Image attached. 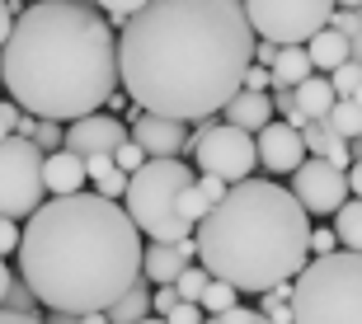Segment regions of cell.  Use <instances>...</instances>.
Here are the masks:
<instances>
[{
  "mask_svg": "<svg viewBox=\"0 0 362 324\" xmlns=\"http://www.w3.org/2000/svg\"><path fill=\"white\" fill-rule=\"evenodd\" d=\"M38 127H42V118L24 113V118H19V127H14V136H24V141H33V136H38Z\"/></svg>",
  "mask_w": 362,
  "mask_h": 324,
  "instance_id": "cell-39",
  "label": "cell"
},
{
  "mask_svg": "<svg viewBox=\"0 0 362 324\" xmlns=\"http://www.w3.org/2000/svg\"><path fill=\"white\" fill-rule=\"evenodd\" d=\"M42 164H47V155H42L33 141H24V136L0 141V216L28 221V216L47 203Z\"/></svg>",
  "mask_w": 362,
  "mask_h": 324,
  "instance_id": "cell-8",
  "label": "cell"
},
{
  "mask_svg": "<svg viewBox=\"0 0 362 324\" xmlns=\"http://www.w3.org/2000/svg\"><path fill=\"white\" fill-rule=\"evenodd\" d=\"M334 235H339V249H353V254H362V198H349V203L339 207Z\"/></svg>",
  "mask_w": 362,
  "mask_h": 324,
  "instance_id": "cell-20",
  "label": "cell"
},
{
  "mask_svg": "<svg viewBox=\"0 0 362 324\" xmlns=\"http://www.w3.org/2000/svg\"><path fill=\"white\" fill-rule=\"evenodd\" d=\"M132 141L146 150L151 160H179L193 136H188V122H175V118H156V113H136L132 118Z\"/></svg>",
  "mask_w": 362,
  "mask_h": 324,
  "instance_id": "cell-12",
  "label": "cell"
},
{
  "mask_svg": "<svg viewBox=\"0 0 362 324\" xmlns=\"http://www.w3.org/2000/svg\"><path fill=\"white\" fill-rule=\"evenodd\" d=\"M127 141V122L113 118V113H90L81 122H66V150L71 155H118V146Z\"/></svg>",
  "mask_w": 362,
  "mask_h": 324,
  "instance_id": "cell-11",
  "label": "cell"
},
{
  "mask_svg": "<svg viewBox=\"0 0 362 324\" xmlns=\"http://www.w3.org/2000/svg\"><path fill=\"white\" fill-rule=\"evenodd\" d=\"M175 306H179V292H175V287H156V292H151V311L160 315V320L175 311Z\"/></svg>",
  "mask_w": 362,
  "mask_h": 324,
  "instance_id": "cell-34",
  "label": "cell"
},
{
  "mask_svg": "<svg viewBox=\"0 0 362 324\" xmlns=\"http://www.w3.org/2000/svg\"><path fill=\"white\" fill-rule=\"evenodd\" d=\"M292 99H296V108H301L310 122H325L329 113H334V104H339L329 76H310L306 85H296V90H292Z\"/></svg>",
  "mask_w": 362,
  "mask_h": 324,
  "instance_id": "cell-18",
  "label": "cell"
},
{
  "mask_svg": "<svg viewBox=\"0 0 362 324\" xmlns=\"http://www.w3.org/2000/svg\"><path fill=\"white\" fill-rule=\"evenodd\" d=\"M33 146H38L42 155H57V150H66V127H62V122H42L38 136H33Z\"/></svg>",
  "mask_w": 362,
  "mask_h": 324,
  "instance_id": "cell-28",
  "label": "cell"
},
{
  "mask_svg": "<svg viewBox=\"0 0 362 324\" xmlns=\"http://www.w3.org/2000/svg\"><path fill=\"white\" fill-rule=\"evenodd\" d=\"M292 324H362V254L310 258L292 292Z\"/></svg>",
  "mask_w": 362,
  "mask_h": 324,
  "instance_id": "cell-6",
  "label": "cell"
},
{
  "mask_svg": "<svg viewBox=\"0 0 362 324\" xmlns=\"http://www.w3.org/2000/svg\"><path fill=\"white\" fill-rule=\"evenodd\" d=\"M141 258L146 244L136 221L122 203L99 193L47 198L28 216L19 244V272L33 301L71 320L113 311L141 282Z\"/></svg>",
  "mask_w": 362,
  "mask_h": 324,
  "instance_id": "cell-2",
  "label": "cell"
},
{
  "mask_svg": "<svg viewBox=\"0 0 362 324\" xmlns=\"http://www.w3.org/2000/svg\"><path fill=\"white\" fill-rule=\"evenodd\" d=\"M353 61L362 66V10H358V38H353Z\"/></svg>",
  "mask_w": 362,
  "mask_h": 324,
  "instance_id": "cell-43",
  "label": "cell"
},
{
  "mask_svg": "<svg viewBox=\"0 0 362 324\" xmlns=\"http://www.w3.org/2000/svg\"><path fill=\"white\" fill-rule=\"evenodd\" d=\"M141 324H165V320H160V315H151V320H141Z\"/></svg>",
  "mask_w": 362,
  "mask_h": 324,
  "instance_id": "cell-46",
  "label": "cell"
},
{
  "mask_svg": "<svg viewBox=\"0 0 362 324\" xmlns=\"http://www.w3.org/2000/svg\"><path fill=\"white\" fill-rule=\"evenodd\" d=\"M0 76L19 113L42 122H81L104 113L122 85L118 33L94 5L38 0L19 10V24L0 52Z\"/></svg>",
  "mask_w": 362,
  "mask_h": 324,
  "instance_id": "cell-3",
  "label": "cell"
},
{
  "mask_svg": "<svg viewBox=\"0 0 362 324\" xmlns=\"http://www.w3.org/2000/svg\"><path fill=\"white\" fill-rule=\"evenodd\" d=\"M81 324H108V311H94V315H81Z\"/></svg>",
  "mask_w": 362,
  "mask_h": 324,
  "instance_id": "cell-44",
  "label": "cell"
},
{
  "mask_svg": "<svg viewBox=\"0 0 362 324\" xmlns=\"http://www.w3.org/2000/svg\"><path fill=\"white\" fill-rule=\"evenodd\" d=\"M19 5L14 0H0V52H5V42H10V33H14V24H19Z\"/></svg>",
  "mask_w": 362,
  "mask_h": 324,
  "instance_id": "cell-35",
  "label": "cell"
},
{
  "mask_svg": "<svg viewBox=\"0 0 362 324\" xmlns=\"http://www.w3.org/2000/svg\"><path fill=\"white\" fill-rule=\"evenodd\" d=\"M306 52H310L315 76H334L339 66H349V61H353V38H344V33H334V28H325V33H315V38L306 42Z\"/></svg>",
  "mask_w": 362,
  "mask_h": 324,
  "instance_id": "cell-16",
  "label": "cell"
},
{
  "mask_svg": "<svg viewBox=\"0 0 362 324\" xmlns=\"http://www.w3.org/2000/svg\"><path fill=\"white\" fill-rule=\"evenodd\" d=\"M165 324H202V306L198 301H179L175 311L165 315Z\"/></svg>",
  "mask_w": 362,
  "mask_h": 324,
  "instance_id": "cell-32",
  "label": "cell"
},
{
  "mask_svg": "<svg viewBox=\"0 0 362 324\" xmlns=\"http://www.w3.org/2000/svg\"><path fill=\"white\" fill-rule=\"evenodd\" d=\"M42 179H47V198H76V193H85L90 169H85L81 155L57 150V155H47V164H42Z\"/></svg>",
  "mask_w": 362,
  "mask_h": 324,
  "instance_id": "cell-15",
  "label": "cell"
},
{
  "mask_svg": "<svg viewBox=\"0 0 362 324\" xmlns=\"http://www.w3.org/2000/svg\"><path fill=\"white\" fill-rule=\"evenodd\" d=\"M329 28H334V33H344V38H358V14H353V10H334Z\"/></svg>",
  "mask_w": 362,
  "mask_h": 324,
  "instance_id": "cell-37",
  "label": "cell"
},
{
  "mask_svg": "<svg viewBox=\"0 0 362 324\" xmlns=\"http://www.w3.org/2000/svg\"><path fill=\"white\" fill-rule=\"evenodd\" d=\"M76 5H94V0H76Z\"/></svg>",
  "mask_w": 362,
  "mask_h": 324,
  "instance_id": "cell-48",
  "label": "cell"
},
{
  "mask_svg": "<svg viewBox=\"0 0 362 324\" xmlns=\"http://www.w3.org/2000/svg\"><path fill=\"white\" fill-rule=\"evenodd\" d=\"M310 216L278 179H245L198 226V263L240 296L296 282L310 263Z\"/></svg>",
  "mask_w": 362,
  "mask_h": 324,
  "instance_id": "cell-4",
  "label": "cell"
},
{
  "mask_svg": "<svg viewBox=\"0 0 362 324\" xmlns=\"http://www.w3.org/2000/svg\"><path fill=\"white\" fill-rule=\"evenodd\" d=\"M193 184L198 169L184 160H151L141 174L127 184V216L136 221L151 244H184L198 235V212H193Z\"/></svg>",
  "mask_w": 362,
  "mask_h": 324,
  "instance_id": "cell-5",
  "label": "cell"
},
{
  "mask_svg": "<svg viewBox=\"0 0 362 324\" xmlns=\"http://www.w3.org/2000/svg\"><path fill=\"white\" fill-rule=\"evenodd\" d=\"M0 90H5V76H0Z\"/></svg>",
  "mask_w": 362,
  "mask_h": 324,
  "instance_id": "cell-49",
  "label": "cell"
},
{
  "mask_svg": "<svg viewBox=\"0 0 362 324\" xmlns=\"http://www.w3.org/2000/svg\"><path fill=\"white\" fill-rule=\"evenodd\" d=\"M141 320H151V287L136 282L132 292L108 311V324H141Z\"/></svg>",
  "mask_w": 362,
  "mask_h": 324,
  "instance_id": "cell-22",
  "label": "cell"
},
{
  "mask_svg": "<svg viewBox=\"0 0 362 324\" xmlns=\"http://www.w3.org/2000/svg\"><path fill=\"white\" fill-rule=\"evenodd\" d=\"M334 5H339V10H353V14L362 10V0H334Z\"/></svg>",
  "mask_w": 362,
  "mask_h": 324,
  "instance_id": "cell-45",
  "label": "cell"
},
{
  "mask_svg": "<svg viewBox=\"0 0 362 324\" xmlns=\"http://www.w3.org/2000/svg\"><path fill=\"white\" fill-rule=\"evenodd\" d=\"M334 10V0H245L259 42H273V47H306L315 33L329 28Z\"/></svg>",
  "mask_w": 362,
  "mask_h": 324,
  "instance_id": "cell-7",
  "label": "cell"
},
{
  "mask_svg": "<svg viewBox=\"0 0 362 324\" xmlns=\"http://www.w3.org/2000/svg\"><path fill=\"white\" fill-rule=\"evenodd\" d=\"M358 104H362V90H358Z\"/></svg>",
  "mask_w": 362,
  "mask_h": 324,
  "instance_id": "cell-50",
  "label": "cell"
},
{
  "mask_svg": "<svg viewBox=\"0 0 362 324\" xmlns=\"http://www.w3.org/2000/svg\"><path fill=\"white\" fill-rule=\"evenodd\" d=\"M146 5H151V0H94V10H104L113 28H127L136 14L146 10Z\"/></svg>",
  "mask_w": 362,
  "mask_h": 324,
  "instance_id": "cell-25",
  "label": "cell"
},
{
  "mask_svg": "<svg viewBox=\"0 0 362 324\" xmlns=\"http://www.w3.org/2000/svg\"><path fill=\"white\" fill-rule=\"evenodd\" d=\"M10 287H14V277H10V263L0 258V306H5V296H10Z\"/></svg>",
  "mask_w": 362,
  "mask_h": 324,
  "instance_id": "cell-42",
  "label": "cell"
},
{
  "mask_svg": "<svg viewBox=\"0 0 362 324\" xmlns=\"http://www.w3.org/2000/svg\"><path fill=\"white\" fill-rule=\"evenodd\" d=\"M292 198L306 207V216H339V207L349 203V174L334 169L329 160H306L292 174Z\"/></svg>",
  "mask_w": 362,
  "mask_h": 324,
  "instance_id": "cell-10",
  "label": "cell"
},
{
  "mask_svg": "<svg viewBox=\"0 0 362 324\" xmlns=\"http://www.w3.org/2000/svg\"><path fill=\"white\" fill-rule=\"evenodd\" d=\"M310 76H315V66H310V52L306 47H278V61H273V85H306Z\"/></svg>",
  "mask_w": 362,
  "mask_h": 324,
  "instance_id": "cell-19",
  "label": "cell"
},
{
  "mask_svg": "<svg viewBox=\"0 0 362 324\" xmlns=\"http://www.w3.org/2000/svg\"><path fill=\"white\" fill-rule=\"evenodd\" d=\"M85 169H90V179L99 184V179H108L118 164H113V155H90V160H85Z\"/></svg>",
  "mask_w": 362,
  "mask_h": 324,
  "instance_id": "cell-38",
  "label": "cell"
},
{
  "mask_svg": "<svg viewBox=\"0 0 362 324\" xmlns=\"http://www.w3.org/2000/svg\"><path fill=\"white\" fill-rule=\"evenodd\" d=\"M329 85H334V95H339V99H358V90H362V66H358V61L339 66L334 76H329Z\"/></svg>",
  "mask_w": 362,
  "mask_h": 324,
  "instance_id": "cell-27",
  "label": "cell"
},
{
  "mask_svg": "<svg viewBox=\"0 0 362 324\" xmlns=\"http://www.w3.org/2000/svg\"><path fill=\"white\" fill-rule=\"evenodd\" d=\"M0 324H47V320H38L28 311H0Z\"/></svg>",
  "mask_w": 362,
  "mask_h": 324,
  "instance_id": "cell-40",
  "label": "cell"
},
{
  "mask_svg": "<svg viewBox=\"0 0 362 324\" xmlns=\"http://www.w3.org/2000/svg\"><path fill=\"white\" fill-rule=\"evenodd\" d=\"M19 118H24V113H19V104H14V99H0V141H10V136H14Z\"/></svg>",
  "mask_w": 362,
  "mask_h": 324,
  "instance_id": "cell-31",
  "label": "cell"
},
{
  "mask_svg": "<svg viewBox=\"0 0 362 324\" xmlns=\"http://www.w3.org/2000/svg\"><path fill=\"white\" fill-rule=\"evenodd\" d=\"M24 244V230H19V221H10V216H0V258H10L14 249Z\"/></svg>",
  "mask_w": 362,
  "mask_h": 324,
  "instance_id": "cell-30",
  "label": "cell"
},
{
  "mask_svg": "<svg viewBox=\"0 0 362 324\" xmlns=\"http://www.w3.org/2000/svg\"><path fill=\"white\" fill-rule=\"evenodd\" d=\"M188 263H198V235L184 244H146V258H141V277L156 287H175L184 277Z\"/></svg>",
  "mask_w": 362,
  "mask_h": 324,
  "instance_id": "cell-14",
  "label": "cell"
},
{
  "mask_svg": "<svg viewBox=\"0 0 362 324\" xmlns=\"http://www.w3.org/2000/svg\"><path fill=\"white\" fill-rule=\"evenodd\" d=\"M226 122H230V127H240V132H250V136H259L273 122V99L240 90V95L226 104Z\"/></svg>",
  "mask_w": 362,
  "mask_h": 324,
  "instance_id": "cell-17",
  "label": "cell"
},
{
  "mask_svg": "<svg viewBox=\"0 0 362 324\" xmlns=\"http://www.w3.org/2000/svg\"><path fill=\"white\" fill-rule=\"evenodd\" d=\"M113 164H118L122 174L132 179V174H141V169H146V164H151V155H146V150H141V146H136L132 136H127V141H122V146H118V155H113Z\"/></svg>",
  "mask_w": 362,
  "mask_h": 324,
  "instance_id": "cell-26",
  "label": "cell"
},
{
  "mask_svg": "<svg viewBox=\"0 0 362 324\" xmlns=\"http://www.w3.org/2000/svg\"><path fill=\"white\" fill-rule=\"evenodd\" d=\"M235 306H240V292H235L230 282H216L212 277V287L202 292V311L207 315H226V311H235Z\"/></svg>",
  "mask_w": 362,
  "mask_h": 324,
  "instance_id": "cell-24",
  "label": "cell"
},
{
  "mask_svg": "<svg viewBox=\"0 0 362 324\" xmlns=\"http://www.w3.org/2000/svg\"><path fill=\"white\" fill-rule=\"evenodd\" d=\"M255 47L245 0H151L118 33V71L141 113L202 122L245 90Z\"/></svg>",
  "mask_w": 362,
  "mask_h": 324,
  "instance_id": "cell-1",
  "label": "cell"
},
{
  "mask_svg": "<svg viewBox=\"0 0 362 324\" xmlns=\"http://www.w3.org/2000/svg\"><path fill=\"white\" fill-rule=\"evenodd\" d=\"M193 169L198 174H212L221 184H245L259 164V146L255 136L230 127V122H207L193 132Z\"/></svg>",
  "mask_w": 362,
  "mask_h": 324,
  "instance_id": "cell-9",
  "label": "cell"
},
{
  "mask_svg": "<svg viewBox=\"0 0 362 324\" xmlns=\"http://www.w3.org/2000/svg\"><path fill=\"white\" fill-rule=\"evenodd\" d=\"M255 146H259V164H264L269 174H296V169L310 160L301 132L287 127V122H269V127L255 136Z\"/></svg>",
  "mask_w": 362,
  "mask_h": 324,
  "instance_id": "cell-13",
  "label": "cell"
},
{
  "mask_svg": "<svg viewBox=\"0 0 362 324\" xmlns=\"http://www.w3.org/2000/svg\"><path fill=\"white\" fill-rule=\"evenodd\" d=\"M325 127H329L334 136H344L349 146H353V141H362V104H358V99H339L334 113L325 118Z\"/></svg>",
  "mask_w": 362,
  "mask_h": 324,
  "instance_id": "cell-21",
  "label": "cell"
},
{
  "mask_svg": "<svg viewBox=\"0 0 362 324\" xmlns=\"http://www.w3.org/2000/svg\"><path fill=\"white\" fill-rule=\"evenodd\" d=\"M14 5H38V0H14Z\"/></svg>",
  "mask_w": 362,
  "mask_h": 324,
  "instance_id": "cell-47",
  "label": "cell"
},
{
  "mask_svg": "<svg viewBox=\"0 0 362 324\" xmlns=\"http://www.w3.org/2000/svg\"><path fill=\"white\" fill-rule=\"evenodd\" d=\"M269 85H273L269 66H250V76H245V90H250V95H269Z\"/></svg>",
  "mask_w": 362,
  "mask_h": 324,
  "instance_id": "cell-36",
  "label": "cell"
},
{
  "mask_svg": "<svg viewBox=\"0 0 362 324\" xmlns=\"http://www.w3.org/2000/svg\"><path fill=\"white\" fill-rule=\"evenodd\" d=\"M334 249H339V235H334V226H329V230H310V254H315V258L334 254Z\"/></svg>",
  "mask_w": 362,
  "mask_h": 324,
  "instance_id": "cell-33",
  "label": "cell"
},
{
  "mask_svg": "<svg viewBox=\"0 0 362 324\" xmlns=\"http://www.w3.org/2000/svg\"><path fill=\"white\" fill-rule=\"evenodd\" d=\"M202 324H273L269 315H259V311H245V306H235V311H226V315H207Z\"/></svg>",
  "mask_w": 362,
  "mask_h": 324,
  "instance_id": "cell-29",
  "label": "cell"
},
{
  "mask_svg": "<svg viewBox=\"0 0 362 324\" xmlns=\"http://www.w3.org/2000/svg\"><path fill=\"white\" fill-rule=\"evenodd\" d=\"M207 287H212V272L202 268V263H188L184 277L175 282V292H179V301H198L202 306V292H207Z\"/></svg>",
  "mask_w": 362,
  "mask_h": 324,
  "instance_id": "cell-23",
  "label": "cell"
},
{
  "mask_svg": "<svg viewBox=\"0 0 362 324\" xmlns=\"http://www.w3.org/2000/svg\"><path fill=\"white\" fill-rule=\"evenodd\" d=\"M349 193L362 198V160H353V169H349Z\"/></svg>",
  "mask_w": 362,
  "mask_h": 324,
  "instance_id": "cell-41",
  "label": "cell"
}]
</instances>
